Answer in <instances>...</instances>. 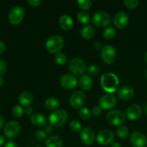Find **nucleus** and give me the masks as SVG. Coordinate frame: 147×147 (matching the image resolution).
<instances>
[{
  "instance_id": "f257e3e1",
  "label": "nucleus",
  "mask_w": 147,
  "mask_h": 147,
  "mask_svg": "<svg viewBox=\"0 0 147 147\" xmlns=\"http://www.w3.org/2000/svg\"><path fill=\"white\" fill-rule=\"evenodd\" d=\"M100 82L102 88L109 94H112L119 90L120 81L119 77L115 73L110 72L104 73L100 77Z\"/></svg>"
},
{
  "instance_id": "f03ea898",
  "label": "nucleus",
  "mask_w": 147,
  "mask_h": 147,
  "mask_svg": "<svg viewBox=\"0 0 147 147\" xmlns=\"http://www.w3.org/2000/svg\"><path fill=\"white\" fill-rule=\"evenodd\" d=\"M64 39L60 35L50 36L45 42L46 50L49 53L56 55L60 53L64 47Z\"/></svg>"
},
{
  "instance_id": "7ed1b4c3",
  "label": "nucleus",
  "mask_w": 147,
  "mask_h": 147,
  "mask_svg": "<svg viewBox=\"0 0 147 147\" xmlns=\"http://www.w3.org/2000/svg\"><path fill=\"white\" fill-rule=\"evenodd\" d=\"M67 119L68 113L65 109H57L49 115V124L53 127H60L66 123Z\"/></svg>"
},
{
  "instance_id": "20e7f679",
  "label": "nucleus",
  "mask_w": 147,
  "mask_h": 147,
  "mask_svg": "<svg viewBox=\"0 0 147 147\" xmlns=\"http://www.w3.org/2000/svg\"><path fill=\"white\" fill-rule=\"evenodd\" d=\"M92 23L98 28H106L111 24V17L106 11H98L91 18Z\"/></svg>"
},
{
  "instance_id": "39448f33",
  "label": "nucleus",
  "mask_w": 147,
  "mask_h": 147,
  "mask_svg": "<svg viewBox=\"0 0 147 147\" xmlns=\"http://www.w3.org/2000/svg\"><path fill=\"white\" fill-rule=\"evenodd\" d=\"M106 121L111 126H122L126 122V116L120 110H111L106 115Z\"/></svg>"
},
{
  "instance_id": "423d86ee",
  "label": "nucleus",
  "mask_w": 147,
  "mask_h": 147,
  "mask_svg": "<svg viewBox=\"0 0 147 147\" xmlns=\"http://www.w3.org/2000/svg\"><path fill=\"white\" fill-rule=\"evenodd\" d=\"M68 69L74 76H83L87 70L86 63L80 57H74L68 63Z\"/></svg>"
},
{
  "instance_id": "0eeeda50",
  "label": "nucleus",
  "mask_w": 147,
  "mask_h": 147,
  "mask_svg": "<svg viewBox=\"0 0 147 147\" xmlns=\"http://www.w3.org/2000/svg\"><path fill=\"white\" fill-rule=\"evenodd\" d=\"M25 15V11L22 7L14 6L11 9L9 13V21L13 25H17L20 24Z\"/></svg>"
},
{
  "instance_id": "6e6552de",
  "label": "nucleus",
  "mask_w": 147,
  "mask_h": 147,
  "mask_svg": "<svg viewBox=\"0 0 147 147\" xmlns=\"http://www.w3.org/2000/svg\"><path fill=\"white\" fill-rule=\"evenodd\" d=\"M100 56L106 64H112L116 58V49L111 45H106L103 46L100 50Z\"/></svg>"
},
{
  "instance_id": "1a4fd4ad",
  "label": "nucleus",
  "mask_w": 147,
  "mask_h": 147,
  "mask_svg": "<svg viewBox=\"0 0 147 147\" xmlns=\"http://www.w3.org/2000/svg\"><path fill=\"white\" fill-rule=\"evenodd\" d=\"M86 101V94L82 90H77L72 93L69 98L70 106L76 109H80L83 108Z\"/></svg>"
},
{
  "instance_id": "9d476101",
  "label": "nucleus",
  "mask_w": 147,
  "mask_h": 147,
  "mask_svg": "<svg viewBox=\"0 0 147 147\" xmlns=\"http://www.w3.org/2000/svg\"><path fill=\"white\" fill-rule=\"evenodd\" d=\"M115 136L112 131L109 129H103L98 133L96 136L97 142L101 146H107L114 142Z\"/></svg>"
},
{
  "instance_id": "9b49d317",
  "label": "nucleus",
  "mask_w": 147,
  "mask_h": 147,
  "mask_svg": "<svg viewBox=\"0 0 147 147\" xmlns=\"http://www.w3.org/2000/svg\"><path fill=\"white\" fill-rule=\"evenodd\" d=\"M21 131L20 123L16 121H10L4 126V134L6 137L9 139L16 137Z\"/></svg>"
},
{
  "instance_id": "f8f14e48",
  "label": "nucleus",
  "mask_w": 147,
  "mask_h": 147,
  "mask_svg": "<svg viewBox=\"0 0 147 147\" xmlns=\"http://www.w3.org/2000/svg\"><path fill=\"white\" fill-rule=\"evenodd\" d=\"M117 104V99L112 94H106L102 96L99 99V106L103 110H111Z\"/></svg>"
},
{
  "instance_id": "ddd939ff",
  "label": "nucleus",
  "mask_w": 147,
  "mask_h": 147,
  "mask_svg": "<svg viewBox=\"0 0 147 147\" xmlns=\"http://www.w3.org/2000/svg\"><path fill=\"white\" fill-rule=\"evenodd\" d=\"M129 140L133 147H146L147 145L146 136L141 131L133 132L131 134Z\"/></svg>"
},
{
  "instance_id": "4468645a",
  "label": "nucleus",
  "mask_w": 147,
  "mask_h": 147,
  "mask_svg": "<svg viewBox=\"0 0 147 147\" xmlns=\"http://www.w3.org/2000/svg\"><path fill=\"white\" fill-rule=\"evenodd\" d=\"M80 138L82 143L86 146H90L93 144L96 139V134L91 128H83L80 132Z\"/></svg>"
},
{
  "instance_id": "2eb2a0df",
  "label": "nucleus",
  "mask_w": 147,
  "mask_h": 147,
  "mask_svg": "<svg viewBox=\"0 0 147 147\" xmlns=\"http://www.w3.org/2000/svg\"><path fill=\"white\" fill-rule=\"evenodd\" d=\"M60 86L65 89L71 90L75 88L78 84V80L73 74H65L60 80Z\"/></svg>"
},
{
  "instance_id": "dca6fc26",
  "label": "nucleus",
  "mask_w": 147,
  "mask_h": 147,
  "mask_svg": "<svg viewBox=\"0 0 147 147\" xmlns=\"http://www.w3.org/2000/svg\"><path fill=\"white\" fill-rule=\"evenodd\" d=\"M113 24L118 29H123L129 24V17L124 11H119L115 14L113 20Z\"/></svg>"
},
{
  "instance_id": "f3484780",
  "label": "nucleus",
  "mask_w": 147,
  "mask_h": 147,
  "mask_svg": "<svg viewBox=\"0 0 147 147\" xmlns=\"http://www.w3.org/2000/svg\"><path fill=\"white\" fill-rule=\"evenodd\" d=\"M135 90L133 87L130 86H124L119 88L117 91V96L122 100H131L134 96Z\"/></svg>"
},
{
  "instance_id": "a211bd4d",
  "label": "nucleus",
  "mask_w": 147,
  "mask_h": 147,
  "mask_svg": "<svg viewBox=\"0 0 147 147\" xmlns=\"http://www.w3.org/2000/svg\"><path fill=\"white\" fill-rule=\"evenodd\" d=\"M142 113V109L139 105L132 104L128 107L126 110V116L129 120L135 121L137 120L141 116Z\"/></svg>"
},
{
  "instance_id": "6ab92c4d",
  "label": "nucleus",
  "mask_w": 147,
  "mask_h": 147,
  "mask_svg": "<svg viewBox=\"0 0 147 147\" xmlns=\"http://www.w3.org/2000/svg\"><path fill=\"white\" fill-rule=\"evenodd\" d=\"M60 27L65 31H69L73 27V20L70 15L63 14L59 19Z\"/></svg>"
},
{
  "instance_id": "aec40b11",
  "label": "nucleus",
  "mask_w": 147,
  "mask_h": 147,
  "mask_svg": "<svg viewBox=\"0 0 147 147\" xmlns=\"http://www.w3.org/2000/svg\"><path fill=\"white\" fill-rule=\"evenodd\" d=\"M63 144L62 138L57 135L48 136L45 140L46 147H63Z\"/></svg>"
},
{
  "instance_id": "412c9836",
  "label": "nucleus",
  "mask_w": 147,
  "mask_h": 147,
  "mask_svg": "<svg viewBox=\"0 0 147 147\" xmlns=\"http://www.w3.org/2000/svg\"><path fill=\"white\" fill-rule=\"evenodd\" d=\"M30 121L34 126L37 127H43L47 123V120L44 115L40 113H34L30 117Z\"/></svg>"
},
{
  "instance_id": "4be33fe9",
  "label": "nucleus",
  "mask_w": 147,
  "mask_h": 147,
  "mask_svg": "<svg viewBox=\"0 0 147 147\" xmlns=\"http://www.w3.org/2000/svg\"><path fill=\"white\" fill-rule=\"evenodd\" d=\"M78 85L83 90H89L93 86V80L88 75H83L78 80Z\"/></svg>"
},
{
  "instance_id": "5701e85b",
  "label": "nucleus",
  "mask_w": 147,
  "mask_h": 147,
  "mask_svg": "<svg viewBox=\"0 0 147 147\" xmlns=\"http://www.w3.org/2000/svg\"><path fill=\"white\" fill-rule=\"evenodd\" d=\"M34 100V96L30 92L25 91L22 93L19 96V102L22 106H30Z\"/></svg>"
},
{
  "instance_id": "b1692460",
  "label": "nucleus",
  "mask_w": 147,
  "mask_h": 147,
  "mask_svg": "<svg viewBox=\"0 0 147 147\" xmlns=\"http://www.w3.org/2000/svg\"><path fill=\"white\" fill-rule=\"evenodd\" d=\"M96 34V30L91 25H85L80 31V35L84 40H88L93 38Z\"/></svg>"
},
{
  "instance_id": "393cba45",
  "label": "nucleus",
  "mask_w": 147,
  "mask_h": 147,
  "mask_svg": "<svg viewBox=\"0 0 147 147\" xmlns=\"http://www.w3.org/2000/svg\"><path fill=\"white\" fill-rule=\"evenodd\" d=\"M60 100L55 97H50L45 101V107L49 111H56L60 106Z\"/></svg>"
},
{
  "instance_id": "a878e982",
  "label": "nucleus",
  "mask_w": 147,
  "mask_h": 147,
  "mask_svg": "<svg viewBox=\"0 0 147 147\" xmlns=\"http://www.w3.org/2000/svg\"><path fill=\"white\" fill-rule=\"evenodd\" d=\"M77 19L78 22H80L82 24H86V25H87V24H88L90 20H91L90 14L86 11H79L77 14Z\"/></svg>"
},
{
  "instance_id": "bb28decb",
  "label": "nucleus",
  "mask_w": 147,
  "mask_h": 147,
  "mask_svg": "<svg viewBox=\"0 0 147 147\" xmlns=\"http://www.w3.org/2000/svg\"><path fill=\"white\" fill-rule=\"evenodd\" d=\"M116 29L113 27H108L103 31V37L106 40H111L116 35Z\"/></svg>"
},
{
  "instance_id": "cd10ccee",
  "label": "nucleus",
  "mask_w": 147,
  "mask_h": 147,
  "mask_svg": "<svg viewBox=\"0 0 147 147\" xmlns=\"http://www.w3.org/2000/svg\"><path fill=\"white\" fill-rule=\"evenodd\" d=\"M129 130L128 129L127 126L122 125V126H119L116 131V134H117L118 137L120 138L121 139H124L129 136Z\"/></svg>"
},
{
  "instance_id": "c85d7f7f",
  "label": "nucleus",
  "mask_w": 147,
  "mask_h": 147,
  "mask_svg": "<svg viewBox=\"0 0 147 147\" xmlns=\"http://www.w3.org/2000/svg\"><path fill=\"white\" fill-rule=\"evenodd\" d=\"M55 61L59 65H63L65 64L67 61V57L65 53H59L55 56Z\"/></svg>"
},
{
  "instance_id": "c756f323",
  "label": "nucleus",
  "mask_w": 147,
  "mask_h": 147,
  "mask_svg": "<svg viewBox=\"0 0 147 147\" xmlns=\"http://www.w3.org/2000/svg\"><path fill=\"white\" fill-rule=\"evenodd\" d=\"M77 4L82 11H86L90 9L92 6V1L90 0H78Z\"/></svg>"
},
{
  "instance_id": "7c9ffc66",
  "label": "nucleus",
  "mask_w": 147,
  "mask_h": 147,
  "mask_svg": "<svg viewBox=\"0 0 147 147\" xmlns=\"http://www.w3.org/2000/svg\"><path fill=\"white\" fill-rule=\"evenodd\" d=\"M78 114L80 119L83 120H88L91 116V112L88 108L83 107L79 109Z\"/></svg>"
},
{
  "instance_id": "2f4dec72",
  "label": "nucleus",
  "mask_w": 147,
  "mask_h": 147,
  "mask_svg": "<svg viewBox=\"0 0 147 147\" xmlns=\"http://www.w3.org/2000/svg\"><path fill=\"white\" fill-rule=\"evenodd\" d=\"M24 113V109H23L22 106L20 105H16L14 106L11 110V113H12L13 116L16 118H20L23 116Z\"/></svg>"
},
{
  "instance_id": "473e14b6",
  "label": "nucleus",
  "mask_w": 147,
  "mask_h": 147,
  "mask_svg": "<svg viewBox=\"0 0 147 147\" xmlns=\"http://www.w3.org/2000/svg\"><path fill=\"white\" fill-rule=\"evenodd\" d=\"M69 127L74 132H80L82 129H83L81 123L78 120L71 121L70 123H69Z\"/></svg>"
},
{
  "instance_id": "72a5a7b5",
  "label": "nucleus",
  "mask_w": 147,
  "mask_h": 147,
  "mask_svg": "<svg viewBox=\"0 0 147 147\" xmlns=\"http://www.w3.org/2000/svg\"><path fill=\"white\" fill-rule=\"evenodd\" d=\"M34 136H35V139L38 142H44V141H45L47 139V134L45 131V130L40 129V130L36 131L35 134H34Z\"/></svg>"
},
{
  "instance_id": "f704fd0d",
  "label": "nucleus",
  "mask_w": 147,
  "mask_h": 147,
  "mask_svg": "<svg viewBox=\"0 0 147 147\" xmlns=\"http://www.w3.org/2000/svg\"><path fill=\"white\" fill-rule=\"evenodd\" d=\"M123 4L128 9H133L139 6V0H124Z\"/></svg>"
},
{
  "instance_id": "c9c22d12",
  "label": "nucleus",
  "mask_w": 147,
  "mask_h": 147,
  "mask_svg": "<svg viewBox=\"0 0 147 147\" xmlns=\"http://www.w3.org/2000/svg\"><path fill=\"white\" fill-rule=\"evenodd\" d=\"M86 70H87L88 73V76H97V75L99 73V72H100L98 67L96 65H93L89 66Z\"/></svg>"
},
{
  "instance_id": "e433bc0d",
  "label": "nucleus",
  "mask_w": 147,
  "mask_h": 147,
  "mask_svg": "<svg viewBox=\"0 0 147 147\" xmlns=\"http://www.w3.org/2000/svg\"><path fill=\"white\" fill-rule=\"evenodd\" d=\"M102 111H103V109L100 106H95L92 109L91 113L93 116H99L101 115Z\"/></svg>"
},
{
  "instance_id": "4c0bfd02",
  "label": "nucleus",
  "mask_w": 147,
  "mask_h": 147,
  "mask_svg": "<svg viewBox=\"0 0 147 147\" xmlns=\"http://www.w3.org/2000/svg\"><path fill=\"white\" fill-rule=\"evenodd\" d=\"M7 70V63L5 60L0 59V76L4 74Z\"/></svg>"
},
{
  "instance_id": "58836bf2",
  "label": "nucleus",
  "mask_w": 147,
  "mask_h": 147,
  "mask_svg": "<svg viewBox=\"0 0 147 147\" xmlns=\"http://www.w3.org/2000/svg\"><path fill=\"white\" fill-rule=\"evenodd\" d=\"M42 0H28L27 3L32 7H37L42 4Z\"/></svg>"
},
{
  "instance_id": "ea45409f",
  "label": "nucleus",
  "mask_w": 147,
  "mask_h": 147,
  "mask_svg": "<svg viewBox=\"0 0 147 147\" xmlns=\"http://www.w3.org/2000/svg\"><path fill=\"white\" fill-rule=\"evenodd\" d=\"M24 113L27 116H32L33 114V109L31 106H27L24 109Z\"/></svg>"
},
{
  "instance_id": "a19ab883",
  "label": "nucleus",
  "mask_w": 147,
  "mask_h": 147,
  "mask_svg": "<svg viewBox=\"0 0 147 147\" xmlns=\"http://www.w3.org/2000/svg\"><path fill=\"white\" fill-rule=\"evenodd\" d=\"M4 147H18V146L14 141H9L4 144Z\"/></svg>"
},
{
  "instance_id": "79ce46f5",
  "label": "nucleus",
  "mask_w": 147,
  "mask_h": 147,
  "mask_svg": "<svg viewBox=\"0 0 147 147\" xmlns=\"http://www.w3.org/2000/svg\"><path fill=\"white\" fill-rule=\"evenodd\" d=\"M45 131L46 132L47 134H50L53 131V126H52L50 124L46 125L45 128Z\"/></svg>"
},
{
  "instance_id": "37998d69",
  "label": "nucleus",
  "mask_w": 147,
  "mask_h": 147,
  "mask_svg": "<svg viewBox=\"0 0 147 147\" xmlns=\"http://www.w3.org/2000/svg\"><path fill=\"white\" fill-rule=\"evenodd\" d=\"M6 50V46L4 44V42H2L1 40H0V54H2L5 52Z\"/></svg>"
},
{
  "instance_id": "c03bdc74",
  "label": "nucleus",
  "mask_w": 147,
  "mask_h": 147,
  "mask_svg": "<svg viewBox=\"0 0 147 147\" xmlns=\"http://www.w3.org/2000/svg\"><path fill=\"white\" fill-rule=\"evenodd\" d=\"M93 47H94V48L97 50H101L102 47H103V45H102L101 43L99 42H96L93 44Z\"/></svg>"
},
{
  "instance_id": "a18cd8bd",
  "label": "nucleus",
  "mask_w": 147,
  "mask_h": 147,
  "mask_svg": "<svg viewBox=\"0 0 147 147\" xmlns=\"http://www.w3.org/2000/svg\"><path fill=\"white\" fill-rule=\"evenodd\" d=\"M5 142V136L3 135H0V146H2Z\"/></svg>"
},
{
  "instance_id": "49530a36",
  "label": "nucleus",
  "mask_w": 147,
  "mask_h": 147,
  "mask_svg": "<svg viewBox=\"0 0 147 147\" xmlns=\"http://www.w3.org/2000/svg\"><path fill=\"white\" fill-rule=\"evenodd\" d=\"M3 126H4V118H3V116L0 113V130L2 129Z\"/></svg>"
},
{
  "instance_id": "de8ad7c7",
  "label": "nucleus",
  "mask_w": 147,
  "mask_h": 147,
  "mask_svg": "<svg viewBox=\"0 0 147 147\" xmlns=\"http://www.w3.org/2000/svg\"><path fill=\"white\" fill-rule=\"evenodd\" d=\"M111 147H121V144L119 143V142H113V143L111 144Z\"/></svg>"
},
{
  "instance_id": "09e8293b",
  "label": "nucleus",
  "mask_w": 147,
  "mask_h": 147,
  "mask_svg": "<svg viewBox=\"0 0 147 147\" xmlns=\"http://www.w3.org/2000/svg\"><path fill=\"white\" fill-rule=\"evenodd\" d=\"M3 84H4V79H3L2 77L0 76V86H2Z\"/></svg>"
},
{
  "instance_id": "8fccbe9b",
  "label": "nucleus",
  "mask_w": 147,
  "mask_h": 147,
  "mask_svg": "<svg viewBox=\"0 0 147 147\" xmlns=\"http://www.w3.org/2000/svg\"><path fill=\"white\" fill-rule=\"evenodd\" d=\"M144 60L145 61H146V63H147V51L146 52V53H145L144 55Z\"/></svg>"
},
{
  "instance_id": "3c124183",
  "label": "nucleus",
  "mask_w": 147,
  "mask_h": 147,
  "mask_svg": "<svg viewBox=\"0 0 147 147\" xmlns=\"http://www.w3.org/2000/svg\"><path fill=\"white\" fill-rule=\"evenodd\" d=\"M145 113H146V114L147 115V103H146V106H145Z\"/></svg>"
},
{
  "instance_id": "603ef678",
  "label": "nucleus",
  "mask_w": 147,
  "mask_h": 147,
  "mask_svg": "<svg viewBox=\"0 0 147 147\" xmlns=\"http://www.w3.org/2000/svg\"><path fill=\"white\" fill-rule=\"evenodd\" d=\"M35 147H42V146H36Z\"/></svg>"
}]
</instances>
